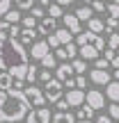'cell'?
Returning a JSON list of instances; mask_svg holds the SVG:
<instances>
[{
	"instance_id": "6da1fadb",
	"label": "cell",
	"mask_w": 119,
	"mask_h": 123,
	"mask_svg": "<svg viewBox=\"0 0 119 123\" xmlns=\"http://www.w3.org/2000/svg\"><path fill=\"white\" fill-rule=\"evenodd\" d=\"M28 50L18 39L0 41V68L16 80H25L28 73Z\"/></svg>"
},
{
	"instance_id": "7a4b0ae2",
	"label": "cell",
	"mask_w": 119,
	"mask_h": 123,
	"mask_svg": "<svg viewBox=\"0 0 119 123\" xmlns=\"http://www.w3.org/2000/svg\"><path fill=\"white\" fill-rule=\"evenodd\" d=\"M30 103H28L25 93L18 89H9V91H0V123H18L28 116L30 112Z\"/></svg>"
},
{
	"instance_id": "3957f363",
	"label": "cell",
	"mask_w": 119,
	"mask_h": 123,
	"mask_svg": "<svg viewBox=\"0 0 119 123\" xmlns=\"http://www.w3.org/2000/svg\"><path fill=\"white\" fill-rule=\"evenodd\" d=\"M41 91H44V98H46V100H50V103L62 100V82H57V80H50V82H46Z\"/></svg>"
},
{
	"instance_id": "277c9868",
	"label": "cell",
	"mask_w": 119,
	"mask_h": 123,
	"mask_svg": "<svg viewBox=\"0 0 119 123\" xmlns=\"http://www.w3.org/2000/svg\"><path fill=\"white\" fill-rule=\"evenodd\" d=\"M85 105L96 112V110H101V107H105V96H103L101 91H96V89H92V91L85 93Z\"/></svg>"
},
{
	"instance_id": "5b68a950",
	"label": "cell",
	"mask_w": 119,
	"mask_h": 123,
	"mask_svg": "<svg viewBox=\"0 0 119 123\" xmlns=\"http://www.w3.org/2000/svg\"><path fill=\"white\" fill-rule=\"evenodd\" d=\"M23 93H25V98H28V103H30V105H46L44 91H41L39 87H35V84L25 87V89H23Z\"/></svg>"
},
{
	"instance_id": "8992f818",
	"label": "cell",
	"mask_w": 119,
	"mask_h": 123,
	"mask_svg": "<svg viewBox=\"0 0 119 123\" xmlns=\"http://www.w3.org/2000/svg\"><path fill=\"white\" fill-rule=\"evenodd\" d=\"M55 75H57V82L62 84H66V82H71L73 80V68H71V64H60L57 68H55Z\"/></svg>"
},
{
	"instance_id": "52a82bcc",
	"label": "cell",
	"mask_w": 119,
	"mask_h": 123,
	"mask_svg": "<svg viewBox=\"0 0 119 123\" xmlns=\"http://www.w3.org/2000/svg\"><path fill=\"white\" fill-rule=\"evenodd\" d=\"M48 53H50V48H48V43H46V41H35V43H32V48H30V55H32L37 62H41Z\"/></svg>"
},
{
	"instance_id": "ba28073f",
	"label": "cell",
	"mask_w": 119,
	"mask_h": 123,
	"mask_svg": "<svg viewBox=\"0 0 119 123\" xmlns=\"http://www.w3.org/2000/svg\"><path fill=\"white\" fill-rule=\"evenodd\" d=\"M66 103H69V107H83L85 103V91H80V89H71V91H66Z\"/></svg>"
},
{
	"instance_id": "9c48e42d",
	"label": "cell",
	"mask_w": 119,
	"mask_h": 123,
	"mask_svg": "<svg viewBox=\"0 0 119 123\" xmlns=\"http://www.w3.org/2000/svg\"><path fill=\"white\" fill-rule=\"evenodd\" d=\"M89 80H92L94 84H101V87H108V84L112 82L108 71H96V68H92V71H89Z\"/></svg>"
},
{
	"instance_id": "30bf717a",
	"label": "cell",
	"mask_w": 119,
	"mask_h": 123,
	"mask_svg": "<svg viewBox=\"0 0 119 123\" xmlns=\"http://www.w3.org/2000/svg\"><path fill=\"white\" fill-rule=\"evenodd\" d=\"M62 18H64V30H69L71 34H80V32H83L80 30V21L73 16V14H64Z\"/></svg>"
},
{
	"instance_id": "8fae6325",
	"label": "cell",
	"mask_w": 119,
	"mask_h": 123,
	"mask_svg": "<svg viewBox=\"0 0 119 123\" xmlns=\"http://www.w3.org/2000/svg\"><path fill=\"white\" fill-rule=\"evenodd\" d=\"M78 53H80V57H83V62H85V59H92V62H96V59H98V50L94 48L92 43L80 46V48H78Z\"/></svg>"
},
{
	"instance_id": "7c38bea8",
	"label": "cell",
	"mask_w": 119,
	"mask_h": 123,
	"mask_svg": "<svg viewBox=\"0 0 119 123\" xmlns=\"http://www.w3.org/2000/svg\"><path fill=\"white\" fill-rule=\"evenodd\" d=\"M57 30V21H53V18H44V21L39 23V34H53V32Z\"/></svg>"
},
{
	"instance_id": "4fadbf2b",
	"label": "cell",
	"mask_w": 119,
	"mask_h": 123,
	"mask_svg": "<svg viewBox=\"0 0 119 123\" xmlns=\"http://www.w3.org/2000/svg\"><path fill=\"white\" fill-rule=\"evenodd\" d=\"M55 39L60 41V46H69V43H73V34H71L69 30H64V27H57V30H55Z\"/></svg>"
},
{
	"instance_id": "5bb4252c",
	"label": "cell",
	"mask_w": 119,
	"mask_h": 123,
	"mask_svg": "<svg viewBox=\"0 0 119 123\" xmlns=\"http://www.w3.org/2000/svg\"><path fill=\"white\" fill-rule=\"evenodd\" d=\"M92 14H94V12H92V9H89V5H83V7H78V9H76V14H73V16L78 18L80 23H83V21H87V23H89V21H92V18H94Z\"/></svg>"
},
{
	"instance_id": "9a60e30c",
	"label": "cell",
	"mask_w": 119,
	"mask_h": 123,
	"mask_svg": "<svg viewBox=\"0 0 119 123\" xmlns=\"http://www.w3.org/2000/svg\"><path fill=\"white\" fill-rule=\"evenodd\" d=\"M50 123H76V116L71 112H55Z\"/></svg>"
},
{
	"instance_id": "2e32d148",
	"label": "cell",
	"mask_w": 119,
	"mask_h": 123,
	"mask_svg": "<svg viewBox=\"0 0 119 123\" xmlns=\"http://www.w3.org/2000/svg\"><path fill=\"white\" fill-rule=\"evenodd\" d=\"M105 96H108V100H112L117 105L119 103V82H110L105 87Z\"/></svg>"
},
{
	"instance_id": "e0dca14e",
	"label": "cell",
	"mask_w": 119,
	"mask_h": 123,
	"mask_svg": "<svg viewBox=\"0 0 119 123\" xmlns=\"http://www.w3.org/2000/svg\"><path fill=\"white\" fill-rule=\"evenodd\" d=\"M2 21L7 23V25H18V23L23 21V16H21V12H18V9H12V12H7L2 16Z\"/></svg>"
},
{
	"instance_id": "ac0fdd59",
	"label": "cell",
	"mask_w": 119,
	"mask_h": 123,
	"mask_svg": "<svg viewBox=\"0 0 119 123\" xmlns=\"http://www.w3.org/2000/svg\"><path fill=\"white\" fill-rule=\"evenodd\" d=\"M94 39H96V34H92V32H80V34H78V39H76V46H78V48H80V46H87V43H92V41Z\"/></svg>"
},
{
	"instance_id": "d6986e66",
	"label": "cell",
	"mask_w": 119,
	"mask_h": 123,
	"mask_svg": "<svg viewBox=\"0 0 119 123\" xmlns=\"http://www.w3.org/2000/svg\"><path fill=\"white\" fill-rule=\"evenodd\" d=\"M35 114H37V123H50V119H53V114H50L48 107H39Z\"/></svg>"
},
{
	"instance_id": "ffe728a7",
	"label": "cell",
	"mask_w": 119,
	"mask_h": 123,
	"mask_svg": "<svg viewBox=\"0 0 119 123\" xmlns=\"http://www.w3.org/2000/svg\"><path fill=\"white\" fill-rule=\"evenodd\" d=\"M87 25H89V32H92V34H96V37H98V32L105 30V23H103L101 18H92Z\"/></svg>"
},
{
	"instance_id": "44dd1931",
	"label": "cell",
	"mask_w": 119,
	"mask_h": 123,
	"mask_svg": "<svg viewBox=\"0 0 119 123\" xmlns=\"http://www.w3.org/2000/svg\"><path fill=\"white\" fill-rule=\"evenodd\" d=\"M39 34L37 30H28V27H23L21 30V43H35V37Z\"/></svg>"
},
{
	"instance_id": "7402d4cb",
	"label": "cell",
	"mask_w": 119,
	"mask_h": 123,
	"mask_svg": "<svg viewBox=\"0 0 119 123\" xmlns=\"http://www.w3.org/2000/svg\"><path fill=\"white\" fill-rule=\"evenodd\" d=\"M14 84V78L9 73H0V91H9Z\"/></svg>"
},
{
	"instance_id": "603a6c76",
	"label": "cell",
	"mask_w": 119,
	"mask_h": 123,
	"mask_svg": "<svg viewBox=\"0 0 119 123\" xmlns=\"http://www.w3.org/2000/svg\"><path fill=\"white\" fill-rule=\"evenodd\" d=\"M41 66H44V71H48V68H57V59H55V55L48 53L44 59H41Z\"/></svg>"
},
{
	"instance_id": "cb8c5ba5",
	"label": "cell",
	"mask_w": 119,
	"mask_h": 123,
	"mask_svg": "<svg viewBox=\"0 0 119 123\" xmlns=\"http://www.w3.org/2000/svg\"><path fill=\"white\" fill-rule=\"evenodd\" d=\"M78 119L80 121H92L94 119V110H92V107H87V105H83L78 110Z\"/></svg>"
},
{
	"instance_id": "d4e9b609",
	"label": "cell",
	"mask_w": 119,
	"mask_h": 123,
	"mask_svg": "<svg viewBox=\"0 0 119 123\" xmlns=\"http://www.w3.org/2000/svg\"><path fill=\"white\" fill-rule=\"evenodd\" d=\"M64 16V12H62V7L57 2L55 5H48V18H53V21H57V18H62Z\"/></svg>"
},
{
	"instance_id": "484cf974",
	"label": "cell",
	"mask_w": 119,
	"mask_h": 123,
	"mask_svg": "<svg viewBox=\"0 0 119 123\" xmlns=\"http://www.w3.org/2000/svg\"><path fill=\"white\" fill-rule=\"evenodd\" d=\"M71 68H73V73L83 75L85 71H87V62H83V59H73V62H71Z\"/></svg>"
},
{
	"instance_id": "4316f807",
	"label": "cell",
	"mask_w": 119,
	"mask_h": 123,
	"mask_svg": "<svg viewBox=\"0 0 119 123\" xmlns=\"http://www.w3.org/2000/svg\"><path fill=\"white\" fill-rule=\"evenodd\" d=\"M105 12L110 14V18L119 21V2H110V5H105Z\"/></svg>"
},
{
	"instance_id": "83f0119b",
	"label": "cell",
	"mask_w": 119,
	"mask_h": 123,
	"mask_svg": "<svg viewBox=\"0 0 119 123\" xmlns=\"http://www.w3.org/2000/svg\"><path fill=\"white\" fill-rule=\"evenodd\" d=\"M108 50H112V53L119 50V34H117V32H112L110 39H108Z\"/></svg>"
},
{
	"instance_id": "f1b7e54d",
	"label": "cell",
	"mask_w": 119,
	"mask_h": 123,
	"mask_svg": "<svg viewBox=\"0 0 119 123\" xmlns=\"http://www.w3.org/2000/svg\"><path fill=\"white\" fill-rule=\"evenodd\" d=\"M9 27H12V25H7L5 21H0V41H7L9 39Z\"/></svg>"
},
{
	"instance_id": "f546056e",
	"label": "cell",
	"mask_w": 119,
	"mask_h": 123,
	"mask_svg": "<svg viewBox=\"0 0 119 123\" xmlns=\"http://www.w3.org/2000/svg\"><path fill=\"white\" fill-rule=\"evenodd\" d=\"M32 7H35V2H30V0L16 2V9H18V12H32Z\"/></svg>"
},
{
	"instance_id": "4dcf8cb0",
	"label": "cell",
	"mask_w": 119,
	"mask_h": 123,
	"mask_svg": "<svg viewBox=\"0 0 119 123\" xmlns=\"http://www.w3.org/2000/svg\"><path fill=\"white\" fill-rule=\"evenodd\" d=\"M25 80H28V82H30V84H35V80H37V68H35V66H28V73H25Z\"/></svg>"
},
{
	"instance_id": "1f68e13d",
	"label": "cell",
	"mask_w": 119,
	"mask_h": 123,
	"mask_svg": "<svg viewBox=\"0 0 119 123\" xmlns=\"http://www.w3.org/2000/svg\"><path fill=\"white\" fill-rule=\"evenodd\" d=\"M23 27H28V30H35V27H37V18L25 16V18H23Z\"/></svg>"
},
{
	"instance_id": "d6a6232c",
	"label": "cell",
	"mask_w": 119,
	"mask_h": 123,
	"mask_svg": "<svg viewBox=\"0 0 119 123\" xmlns=\"http://www.w3.org/2000/svg\"><path fill=\"white\" fill-rule=\"evenodd\" d=\"M64 50H66V55L71 57V62H73V57L78 55V46H76V43H69V46H64Z\"/></svg>"
},
{
	"instance_id": "836d02e7",
	"label": "cell",
	"mask_w": 119,
	"mask_h": 123,
	"mask_svg": "<svg viewBox=\"0 0 119 123\" xmlns=\"http://www.w3.org/2000/svg\"><path fill=\"white\" fill-rule=\"evenodd\" d=\"M46 43H48V48H53V50H57V48H62V46H60V41L55 39V32H53V34L48 37V39H46Z\"/></svg>"
},
{
	"instance_id": "e575fe53",
	"label": "cell",
	"mask_w": 119,
	"mask_h": 123,
	"mask_svg": "<svg viewBox=\"0 0 119 123\" xmlns=\"http://www.w3.org/2000/svg\"><path fill=\"white\" fill-rule=\"evenodd\" d=\"M7 12H12V2L9 0H0V16H5Z\"/></svg>"
},
{
	"instance_id": "d590c367",
	"label": "cell",
	"mask_w": 119,
	"mask_h": 123,
	"mask_svg": "<svg viewBox=\"0 0 119 123\" xmlns=\"http://www.w3.org/2000/svg\"><path fill=\"white\" fill-rule=\"evenodd\" d=\"M108 64H110L108 59H96L94 62V68L96 71H108Z\"/></svg>"
},
{
	"instance_id": "8d00e7d4",
	"label": "cell",
	"mask_w": 119,
	"mask_h": 123,
	"mask_svg": "<svg viewBox=\"0 0 119 123\" xmlns=\"http://www.w3.org/2000/svg\"><path fill=\"white\" fill-rule=\"evenodd\" d=\"M108 116L110 119H119V105H108Z\"/></svg>"
},
{
	"instance_id": "74e56055",
	"label": "cell",
	"mask_w": 119,
	"mask_h": 123,
	"mask_svg": "<svg viewBox=\"0 0 119 123\" xmlns=\"http://www.w3.org/2000/svg\"><path fill=\"white\" fill-rule=\"evenodd\" d=\"M21 30H23V27L12 25V27H9V39H16V37H21Z\"/></svg>"
},
{
	"instance_id": "f35d334b",
	"label": "cell",
	"mask_w": 119,
	"mask_h": 123,
	"mask_svg": "<svg viewBox=\"0 0 119 123\" xmlns=\"http://www.w3.org/2000/svg\"><path fill=\"white\" fill-rule=\"evenodd\" d=\"M73 82H76V89H80V91H83V87H87V80H85L83 75H78V78H73Z\"/></svg>"
},
{
	"instance_id": "ab89813d",
	"label": "cell",
	"mask_w": 119,
	"mask_h": 123,
	"mask_svg": "<svg viewBox=\"0 0 119 123\" xmlns=\"http://www.w3.org/2000/svg\"><path fill=\"white\" fill-rule=\"evenodd\" d=\"M55 105H57V110H60V112H71V107H69V103H66L64 98H62V100H57V103H55Z\"/></svg>"
},
{
	"instance_id": "60d3db41",
	"label": "cell",
	"mask_w": 119,
	"mask_h": 123,
	"mask_svg": "<svg viewBox=\"0 0 119 123\" xmlns=\"http://www.w3.org/2000/svg\"><path fill=\"white\" fill-rule=\"evenodd\" d=\"M89 9H92V12H105V5H103V2H92Z\"/></svg>"
},
{
	"instance_id": "b9f144b4",
	"label": "cell",
	"mask_w": 119,
	"mask_h": 123,
	"mask_svg": "<svg viewBox=\"0 0 119 123\" xmlns=\"http://www.w3.org/2000/svg\"><path fill=\"white\" fill-rule=\"evenodd\" d=\"M30 16H32V18H41V16H44V9H41V7H32Z\"/></svg>"
},
{
	"instance_id": "7bdbcfd3",
	"label": "cell",
	"mask_w": 119,
	"mask_h": 123,
	"mask_svg": "<svg viewBox=\"0 0 119 123\" xmlns=\"http://www.w3.org/2000/svg\"><path fill=\"white\" fill-rule=\"evenodd\" d=\"M39 80H41V82H50V71H41V73H39Z\"/></svg>"
},
{
	"instance_id": "ee69618b",
	"label": "cell",
	"mask_w": 119,
	"mask_h": 123,
	"mask_svg": "<svg viewBox=\"0 0 119 123\" xmlns=\"http://www.w3.org/2000/svg\"><path fill=\"white\" fill-rule=\"evenodd\" d=\"M66 57H69V55H66L64 48H57V50H55V59H66Z\"/></svg>"
},
{
	"instance_id": "f6af8a7d",
	"label": "cell",
	"mask_w": 119,
	"mask_h": 123,
	"mask_svg": "<svg viewBox=\"0 0 119 123\" xmlns=\"http://www.w3.org/2000/svg\"><path fill=\"white\" fill-rule=\"evenodd\" d=\"M108 27H112V30H115V27H119V21H115V18L108 16Z\"/></svg>"
},
{
	"instance_id": "bcb514c9",
	"label": "cell",
	"mask_w": 119,
	"mask_h": 123,
	"mask_svg": "<svg viewBox=\"0 0 119 123\" xmlns=\"http://www.w3.org/2000/svg\"><path fill=\"white\" fill-rule=\"evenodd\" d=\"M96 123H112V119H110V116H105V114H103V116H98V119H96Z\"/></svg>"
},
{
	"instance_id": "7dc6e473",
	"label": "cell",
	"mask_w": 119,
	"mask_h": 123,
	"mask_svg": "<svg viewBox=\"0 0 119 123\" xmlns=\"http://www.w3.org/2000/svg\"><path fill=\"white\" fill-rule=\"evenodd\" d=\"M110 64H112V66H115V71L119 68V55H115V59H112V62H110Z\"/></svg>"
},
{
	"instance_id": "c3c4849f",
	"label": "cell",
	"mask_w": 119,
	"mask_h": 123,
	"mask_svg": "<svg viewBox=\"0 0 119 123\" xmlns=\"http://www.w3.org/2000/svg\"><path fill=\"white\" fill-rule=\"evenodd\" d=\"M115 82H119V68L115 71Z\"/></svg>"
}]
</instances>
